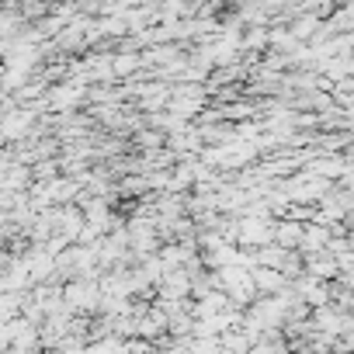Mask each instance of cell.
Segmentation results:
<instances>
[{
	"instance_id": "7a4b0ae2",
	"label": "cell",
	"mask_w": 354,
	"mask_h": 354,
	"mask_svg": "<svg viewBox=\"0 0 354 354\" xmlns=\"http://www.w3.org/2000/svg\"><path fill=\"white\" fill-rule=\"evenodd\" d=\"M254 281H257V292H278V288H285V274L281 271H271V268H254Z\"/></svg>"
},
{
	"instance_id": "6da1fadb",
	"label": "cell",
	"mask_w": 354,
	"mask_h": 354,
	"mask_svg": "<svg viewBox=\"0 0 354 354\" xmlns=\"http://www.w3.org/2000/svg\"><path fill=\"white\" fill-rule=\"evenodd\" d=\"M94 302H97V292H94V285L73 281V285L66 288V306H70V309H84V306H94Z\"/></svg>"
}]
</instances>
